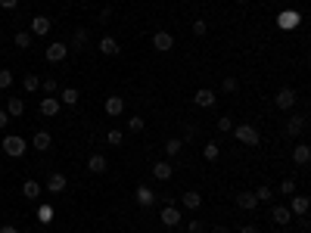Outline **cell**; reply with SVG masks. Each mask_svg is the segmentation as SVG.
Masks as SVG:
<instances>
[{
    "instance_id": "6da1fadb",
    "label": "cell",
    "mask_w": 311,
    "mask_h": 233,
    "mask_svg": "<svg viewBox=\"0 0 311 233\" xmlns=\"http://www.w3.org/2000/svg\"><path fill=\"white\" fill-rule=\"evenodd\" d=\"M4 152L7 156H13V159H19V156H25V149H28V140H22L19 134H10V137H4Z\"/></svg>"
},
{
    "instance_id": "7a4b0ae2",
    "label": "cell",
    "mask_w": 311,
    "mask_h": 233,
    "mask_svg": "<svg viewBox=\"0 0 311 233\" xmlns=\"http://www.w3.org/2000/svg\"><path fill=\"white\" fill-rule=\"evenodd\" d=\"M240 143H246V146H259V131L252 128V124H233V131H230Z\"/></svg>"
},
{
    "instance_id": "3957f363",
    "label": "cell",
    "mask_w": 311,
    "mask_h": 233,
    "mask_svg": "<svg viewBox=\"0 0 311 233\" xmlns=\"http://www.w3.org/2000/svg\"><path fill=\"white\" fill-rule=\"evenodd\" d=\"M296 100H299V94L292 91V87H280V91H277V97H274V103H277V109H292V106H296Z\"/></svg>"
},
{
    "instance_id": "277c9868",
    "label": "cell",
    "mask_w": 311,
    "mask_h": 233,
    "mask_svg": "<svg viewBox=\"0 0 311 233\" xmlns=\"http://www.w3.org/2000/svg\"><path fill=\"white\" fill-rule=\"evenodd\" d=\"M299 22H302V16H299L296 10H283V13L277 16V28H283V31H289V28H299Z\"/></svg>"
},
{
    "instance_id": "5b68a950",
    "label": "cell",
    "mask_w": 311,
    "mask_h": 233,
    "mask_svg": "<svg viewBox=\"0 0 311 233\" xmlns=\"http://www.w3.org/2000/svg\"><path fill=\"white\" fill-rule=\"evenodd\" d=\"M153 47H156L159 53H168V50L174 47V38H171L168 31H156V34H153Z\"/></svg>"
},
{
    "instance_id": "8992f818",
    "label": "cell",
    "mask_w": 311,
    "mask_h": 233,
    "mask_svg": "<svg viewBox=\"0 0 311 233\" xmlns=\"http://www.w3.org/2000/svg\"><path fill=\"white\" fill-rule=\"evenodd\" d=\"M66 187H69V181H66L63 171H53V174L47 177V193H63Z\"/></svg>"
},
{
    "instance_id": "52a82bcc",
    "label": "cell",
    "mask_w": 311,
    "mask_h": 233,
    "mask_svg": "<svg viewBox=\"0 0 311 233\" xmlns=\"http://www.w3.org/2000/svg\"><path fill=\"white\" fill-rule=\"evenodd\" d=\"M292 162L296 165H308L311 162V146L308 143H296V146H292Z\"/></svg>"
},
{
    "instance_id": "ba28073f",
    "label": "cell",
    "mask_w": 311,
    "mask_h": 233,
    "mask_svg": "<svg viewBox=\"0 0 311 233\" xmlns=\"http://www.w3.org/2000/svg\"><path fill=\"white\" fill-rule=\"evenodd\" d=\"M69 56V44H50L47 47V62H63Z\"/></svg>"
},
{
    "instance_id": "9c48e42d",
    "label": "cell",
    "mask_w": 311,
    "mask_h": 233,
    "mask_svg": "<svg viewBox=\"0 0 311 233\" xmlns=\"http://www.w3.org/2000/svg\"><path fill=\"white\" fill-rule=\"evenodd\" d=\"M159 221L165 224V227H177V224H180V211H177L174 205H165V208H162V214H159Z\"/></svg>"
},
{
    "instance_id": "30bf717a",
    "label": "cell",
    "mask_w": 311,
    "mask_h": 233,
    "mask_svg": "<svg viewBox=\"0 0 311 233\" xmlns=\"http://www.w3.org/2000/svg\"><path fill=\"white\" fill-rule=\"evenodd\" d=\"M193 103L203 106V109H209V106H215V91H209V87H199V91L193 94Z\"/></svg>"
},
{
    "instance_id": "8fae6325",
    "label": "cell",
    "mask_w": 311,
    "mask_h": 233,
    "mask_svg": "<svg viewBox=\"0 0 311 233\" xmlns=\"http://www.w3.org/2000/svg\"><path fill=\"white\" fill-rule=\"evenodd\" d=\"M180 205H184V208H190V211H196L199 205H203V193H196V190H187L184 196H180Z\"/></svg>"
},
{
    "instance_id": "7c38bea8",
    "label": "cell",
    "mask_w": 311,
    "mask_h": 233,
    "mask_svg": "<svg viewBox=\"0 0 311 233\" xmlns=\"http://www.w3.org/2000/svg\"><path fill=\"white\" fill-rule=\"evenodd\" d=\"M134 199H137V205H143V208H150V205L156 202V193H153L150 187H143V184H140V187H137V193H134Z\"/></svg>"
},
{
    "instance_id": "4fadbf2b",
    "label": "cell",
    "mask_w": 311,
    "mask_h": 233,
    "mask_svg": "<svg viewBox=\"0 0 311 233\" xmlns=\"http://www.w3.org/2000/svg\"><path fill=\"white\" fill-rule=\"evenodd\" d=\"M271 221L283 227V224H289V221H292V211H289L286 205H274V208H271Z\"/></svg>"
},
{
    "instance_id": "5bb4252c",
    "label": "cell",
    "mask_w": 311,
    "mask_h": 233,
    "mask_svg": "<svg viewBox=\"0 0 311 233\" xmlns=\"http://www.w3.org/2000/svg\"><path fill=\"white\" fill-rule=\"evenodd\" d=\"M50 28H53V22L47 19V16H34V19H31V34H41V38H44Z\"/></svg>"
},
{
    "instance_id": "9a60e30c",
    "label": "cell",
    "mask_w": 311,
    "mask_h": 233,
    "mask_svg": "<svg viewBox=\"0 0 311 233\" xmlns=\"http://www.w3.org/2000/svg\"><path fill=\"white\" fill-rule=\"evenodd\" d=\"M87 168L94 171V174H103V171L109 168V162H106V156H103V152H94V156L87 159Z\"/></svg>"
},
{
    "instance_id": "2e32d148",
    "label": "cell",
    "mask_w": 311,
    "mask_h": 233,
    "mask_svg": "<svg viewBox=\"0 0 311 233\" xmlns=\"http://www.w3.org/2000/svg\"><path fill=\"white\" fill-rule=\"evenodd\" d=\"M22 112H25V103H22L19 97H10V100H7V115H10V118H22Z\"/></svg>"
},
{
    "instance_id": "e0dca14e",
    "label": "cell",
    "mask_w": 311,
    "mask_h": 233,
    "mask_svg": "<svg viewBox=\"0 0 311 233\" xmlns=\"http://www.w3.org/2000/svg\"><path fill=\"white\" fill-rule=\"evenodd\" d=\"M59 106H63V103H59L56 97H44V100H41V115H50V118H53V115L59 112Z\"/></svg>"
},
{
    "instance_id": "ac0fdd59",
    "label": "cell",
    "mask_w": 311,
    "mask_h": 233,
    "mask_svg": "<svg viewBox=\"0 0 311 233\" xmlns=\"http://www.w3.org/2000/svg\"><path fill=\"white\" fill-rule=\"evenodd\" d=\"M125 112V100L121 97H106V115H121Z\"/></svg>"
},
{
    "instance_id": "d6986e66",
    "label": "cell",
    "mask_w": 311,
    "mask_h": 233,
    "mask_svg": "<svg viewBox=\"0 0 311 233\" xmlns=\"http://www.w3.org/2000/svg\"><path fill=\"white\" fill-rule=\"evenodd\" d=\"M308 208H311V199H308V196H296V193H292V214H308Z\"/></svg>"
},
{
    "instance_id": "ffe728a7",
    "label": "cell",
    "mask_w": 311,
    "mask_h": 233,
    "mask_svg": "<svg viewBox=\"0 0 311 233\" xmlns=\"http://www.w3.org/2000/svg\"><path fill=\"white\" fill-rule=\"evenodd\" d=\"M50 143H53V137H50L47 131H38V134L31 137V146H34V149H41V152H47V149H50Z\"/></svg>"
},
{
    "instance_id": "44dd1931",
    "label": "cell",
    "mask_w": 311,
    "mask_h": 233,
    "mask_svg": "<svg viewBox=\"0 0 311 233\" xmlns=\"http://www.w3.org/2000/svg\"><path fill=\"white\" fill-rule=\"evenodd\" d=\"M171 174H174V168L168 162H156L153 165V177H156V181H171Z\"/></svg>"
},
{
    "instance_id": "7402d4cb",
    "label": "cell",
    "mask_w": 311,
    "mask_h": 233,
    "mask_svg": "<svg viewBox=\"0 0 311 233\" xmlns=\"http://www.w3.org/2000/svg\"><path fill=\"white\" fill-rule=\"evenodd\" d=\"M100 50L106 53V56H118V50H121V47H118V41L112 38V34H106V38L100 41Z\"/></svg>"
},
{
    "instance_id": "603a6c76",
    "label": "cell",
    "mask_w": 311,
    "mask_h": 233,
    "mask_svg": "<svg viewBox=\"0 0 311 233\" xmlns=\"http://www.w3.org/2000/svg\"><path fill=\"white\" fill-rule=\"evenodd\" d=\"M90 41L87 28H75V34H72V50H84V44Z\"/></svg>"
},
{
    "instance_id": "cb8c5ba5",
    "label": "cell",
    "mask_w": 311,
    "mask_h": 233,
    "mask_svg": "<svg viewBox=\"0 0 311 233\" xmlns=\"http://www.w3.org/2000/svg\"><path fill=\"white\" fill-rule=\"evenodd\" d=\"M236 205H240L243 211H252L255 205H259V199H255V193H240L236 196Z\"/></svg>"
},
{
    "instance_id": "d4e9b609",
    "label": "cell",
    "mask_w": 311,
    "mask_h": 233,
    "mask_svg": "<svg viewBox=\"0 0 311 233\" xmlns=\"http://www.w3.org/2000/svg\"><path fill=\"white\" fill-rule=\"evenodd\" d=\"M41 193H44V190H41L38 181H25V184H22V196H25V199H38Z\"/></svg>"
},
{
    "instance_id": "484cf974",
    "label": "cell",
    "mask_w": 311,
    "mask_h": 233,
    "mask_svg": "<svg viewBox=\"0 0 311 233\" xmlns=\"http://www.w3.org/2000/svg\"><path fill=\"white\" fill-rule=\"evenodd\" d=\"M78 100H81V94L75 91V87H66V91L59 94V103H63V106H75Z\"/></svg>"
},
{
    "instance_id": "4316f807",
    "label": "cell",
    "mask_w": 311,
    "mask_h": 233,
    "mask_svg": "<svg viewBox=\"0 0 311 233\" xmlns=\"http://www.w3.org/2000/svg\"><path fill=\"white\" fill-rule=\"evenodd\" d=\"M286 131H289V137H299V134L305 131V118H302V115H299V118H289Z\"/></svg>"
},
{
    "instance_id": "83f0119b",
    "label": "cell",
    "mask_w": 311,
    "mask_h": 233,
    "mask_svg": "<svg viewBox=\"0 0 311 233\" xmlns=\"http://www.w3.org/2000/svg\"><path fill=\"white\" fill-rule=\"evenodd\" d=\"M22 87H25V91H28V94H34V91H38V87H41V78H38V75H34V71H28V75L22 78Z\"/></svg>"
},
{
    "instance_id": "f1b7e54d",
    "label": "cell",
    "mask_w": 311,
    "mask_h": 233,
    "mask_svg": "<svg viewBox=\"0 0 311 233\" xmlns=\"http://www.w3.org/2000/svg\"><path fill=\"white\" fill-rule=\"evenodd\" d=\"M16 47L28 50V47H31V31H19V34H16Z\"/></svg>"
},
{
    "instance_id": "f546056e",
    "label": "cell",
    "mask_w": 311,
    "mask_h": 233,
    "mask_svg": "<svg viewBox=\"0 0 311 233\" xmlns=\"http://www.w3.org/2000/svg\"><path fill=\"white\" fill-rule=\"evenodd\" d=\"M180 149H184V140H177V137H171V140L165 143V152H168V156H177Z\"/></svg>"
},
{
    "instance_id": "4dcf8cb0",
    "label": "cell",
    "mask_w": 311,
    "mask_h": 233,
    "mask_svg": "<svg viewBox=\"0 0 311 233\" xmlns=\"http://www.w3.org/2000/svg\"><path fill=\"white\" fill-rule=\"evenodd\" d=\"M218 152H221V146H218V143H206V146H203V156L209 159V162H215Z\"/></svg>"
},
{
    "instance_id": "1f68e13d",
    "label": "cell",
    "mask_w": 311,
    "mask_h": 233,
    "mask_svg": "<svg viewBox=\"0 0 311 233\" xmlns=\"http://www.w3.org/2000/svg\"><path fill=\"white\" fill-rule=\"evenodd\" d=\"M38 221H41V224H50V221H53V205H41V208H38Z\"/></svg>"
},
{
    "instance_id": "d6a6232c",
    "label": "cell",
    "mask_w": 311,
    "mask_h": 233,
    "mask_svg": "<svg viewBox=\"0 0 311 233\" xmlns=\"http://www.w3.org/2000/svg\"><path fill=\"white\" fill-rule=\"evenodd\" d=\"M221 91L224 94H236V91H240V81H236V78H224L221 81Z\"/></svg>"
},
{
    "instance_id": "836d02e7",
    "label": "cell",
    "mask_w": 311,
    "mask_h": 233,
    "mask_svg": "<svg viewBox=\"0 0 311 233\" xmlns=\"http://www.w3.org/2000/svg\"><path fill=\"white\" fill-rule=\"evenodd\" d=\"M255 199H259V202H271L274 199V190L271 187H259V190H255Z\"/></svg>"
},
{
    "instance_id": "e575fe53",
    "label": "cell",
    "mask_w": 311,
    "mask_h": 233,
    "mask_svg": "<svg viewBox=\"0 0 311 233\" xmlns=\"http://www.w3.org/2000/svg\"><path fill=\"white\" fill-rule=\"evenodd\" d=\"M41 91H44V94H56V91H59L56 78H44V81H41Z\"/></svg>"
},
{
    "instance_id": "d590c367",
    "label": "cell",
    "mask_w": 311,
    "mask_h": 233,
    "mask_svg": "<svg viewBox=\"0 0 311 233\" xmlns=\"http://www.w3.org/2000/svg\"><path fill=\"white\" fill-rule=\"evenodd\" d=\"M10 84H13V71L10 68H0V91H7Z\"/></svg>"
},
{
    "instance_id": "8d00e7d4",
    "label": "cell",
    "mask_w": 311,
    "mask_h": 233,
    "mask_svg": "<svg viewBox=\"0 0 311 233\" xmlns=\"http://www.w3.org/2000/svg\"><path fill=\"white\" fill-rule=\"evenodd\" d=\"M106 140H109V143H112V146H121V143H125V137H121V131H109V134H106Z\"/></svg>"
},
{
    "instance_id": "74e56055",
    "label": "cell",
    "mask_w": 311,
    "mask_h": 233,
    "mask_svg": "<svg viewBox=\"0 0 311 233\" xmlns=\"http://www.w3.org/2000/svg\"><path fill=\"white\" fill-rule=\"evenodd\" d=\"M206 31H209V25H206L203 19H196V22H193V34H196V38H203Z\"/></svg>"
},
{
    "instance_id": "f35d334b",
    "label": "cell",
    "mask_w": 311,
    "mask_h": 233,
    "mask_svg": "<svg viewBox=\"0 0 311 233\" xmlns=\"http://www.w3.org/2000/svg\"><path fill=\"white\" fill-rule=\"evenodd\" d=\"M280 193H286V196H292V193H296V184H292V181H289V177H286V181H280Z\"/></svg>"
},
{
    "instance_id": "ab89813d",
    "label": "cell",
    "mask_w": 311,
    "mask_h": 233,
    "mask_svg": "<svg viewBox=\"0 0 311 233\" xmlns=\"http://www.w3.org/2000/svg\"><path fill=\"white\" fill-rule=\"evenodd\" d=\"M218 128H221L224 134H230L233 131V118H218Z\"/></svg>"
},
{
    "instance_id": "60d3db41",
    "label": "cell",
    "mask_w": 311,
    "mask_h": 233,
    "mask_svg": "<svg viewBox=\"0 0 311 233\" xmlns=\"http://www.w3.org/2000/svg\"><path fill=\"white\" fill-rule=\"evenodd\" d=\"M128 128H131L134 134H140V131H143V118H140V115H137V118H131V121H128Z\"/></svg>"
},
{
    "instance_id": "b9f144b4",
    "label": "cell",
    "mask_w": 311,
    "mask_h": 233,
    "mask_svg": "<svg viewBox=\"0 0 311 233\" xmlns=\"http://www.w3.org/2000/svg\"><path fill=\"white\" fill-rule=\"evenodd\" d=\"M109 16H112V10H109V7H106V10L100 13V19H97V22H100V25H106V22H109Z\"/></svg>"
},
{
    "instance_id": "7bdbcfd3",
    "label": "cell",
    "mask_w": 311,
    "mask_h": 233,
    "mask_svg": "<svg viewBox=\"0 0 311 233\" xmlns=\"http://www.w3.org/2000/svg\"><path fill=\"white\" fill-rule=\"evenodd\" d=\"M7 124H10V115H7V109H0V131H4Z\"/></svg>"
},
{
    "instance_id": "ee69618b",
    "label": "cell",
    "mask_w": 311,
    "mask_h": 233,
    "mask_svg": "<svg viewBox=\"0 0 311 233\" xmlns=\"http://www.w3.org/2000/svg\"><path fill=\"white\" fill-rule=\"evenodd\" d=\"M16 4H19V0H0V7H4V10H16Z\"/></svg>"
},
{
    "instance_id": "f6af8a7d",
    "label": "cell",
    "mask_w": 311,
    "mask_h": 233,
    "mask_svg": "<svg viewBox=\"0 0 311 233\" xmlns=\"http://www.w3.org/2000/svg\"><path fill=\"white\" fill-rule=\"evenodd\" d=\"M190 233H203V224H199V221H190Z\"/></svg>"
},
{
    "instance_id": "bcb514c9",
    "label": "cell",
    "mask_w": 311,
    "mask_h": 233,
    "mask_svg": "<svg viewBox=\"0 0 311 233\" xmlns=\"http://www.w3.org/2000/svg\"><path fill=\"white\" fill-rule=\"evenodd\" d=\"M240 233H262V230H259V227H255V224H246V227H243Z\"/></svg>"
},
{
    "instance_id": "7dc6e473",
    "label": "cell",
    "mask_w": 311,
    "mask_h": 233,
    "mask_svg": "<svg viewBox=\"0 0 311 233\" xmlns=\"http://www.w3.org/2000/svg\"><path fill=\"white\" fill-rule=\"evenodd\" d=\"M0 233H19V230H16L13 224H4V227H0Z\"/></svg>"
},
{
    "instance_id": "c3c4849f",
    "label": "cell",
    "mask_w": 311,
    "mask_h": 233,
    "mask_svg": "<svg viewBox=\"0 0 311 233\" xmlns=\"http://www.w3.org/2000/svg\"><path fill=\"white\" fill-rule=\"evenodd\" d=\"M215 233H230V230L227 227H215Z\"/></svg>"
},
{
    "instance_id": "681fc988",
    "label": "cell",
    "mask_w": 311,
    "mask_h": 233,
    "mask_svg": "<svg viewBox=\"0 0 311 233\" xmlns=\"http://www.w3.org/2000/svg\"><path fill=\"white\" fill-rule=\"evenodd\" d=\"M236 4H246V0H236Z\"/></svg>"
},
{
    "instance_id": "f907efd6",
    "label": "cell",
    "mask_w": 311,
    "mask_h": 233,
    "mask_svg": "<svg viewBox=\"0 0 311 233\" xmlns=\"http://www.w3.org/2000/svg\"><path fill=\"white\" fill-rule=\"evenodd\" d=\"M81 4H90V0H81Z\"/></svg>"
}]
</instances>
